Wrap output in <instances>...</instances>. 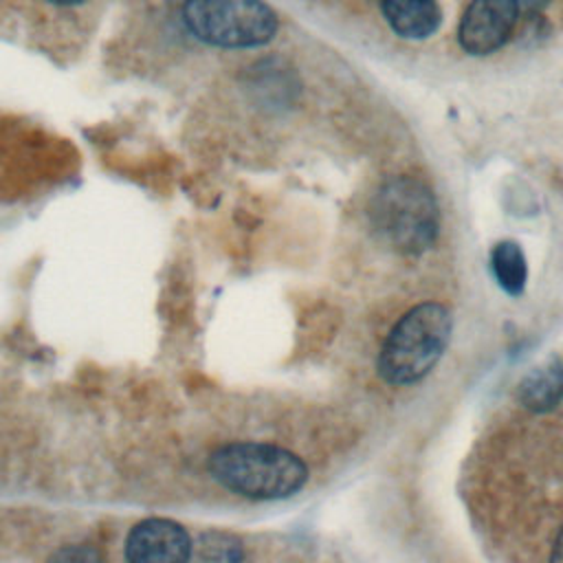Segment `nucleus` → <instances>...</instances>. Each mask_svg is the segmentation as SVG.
<instances>
[{"label":"nucleus","instance_id":"1","mask_svg":"<svg viewBox=\"0 0 563 563\" xmlns=\"http://www.w3.org/2000/svg\"><path fill=\"white\" fill-rule=\"evenodd\" d=\"M209 473L227 490L249 499H286L308 482L306 464L264 442H233L209 455Z\"/></svg>","mask_w":563,"mask_h":563},{"label":"nucleus","instance_id":"2","mask_svg":"<svg viewBox=\"0 0 563 563\" xmlns=\"http://www.w3.org/2000/svg\"><path fill=\"white\" fill-rule=\"evenodd\" d=\"M453 330V317L446 306L427 301L413 306L387 334L378 374L385 383L402 387L427 376L442 358Z\"/></svg>","mask_w":563,"mask_h":563},{"label":"nucleus","instance_id":"3","mask_svg":"<svg viewBox=\"0 0 563 563\" xmlns=\"http://www.w3.org/2000/svg\"><path fill=\"white\" fill-rule=\"evenodd\" d=\"M372 220L385 242L407 255L427 251L438 235V205L433 194L416 178L387 180L374 196Z\"/></svg>","mask_w":563,"mask_h":563},{"label":"nucleus","instance_id":"4","mask_svg":"<svg viewBox=\"0 0 563 563\" xmlns=\"http://www.w3.org/2000/svg\"><path fill=\"white\" fill-rule=\"evenodd\" d=\"M183 22L194 37L218 48H260L279 29L264 0H185Z\"/></svg>","mask_w":563,"mask_h":563},{"label":"nucleus","instance_id":"5","mask_svg":"<svg viewBox=\"0 0 563 563\" xmlns=\"http://www.w3.org/2000/svg\"><path fill=\"white\" fill-rule=\"evenodd\" d=\"M519 15L517 0H471L457 26L462 51L475 57L499 51L512 37Z\"/></svg>","mask_w":563,"mask_h":563},{"label":"nucleus","instance_id":"6","mask_svg":"<svg viewBox=\"0 0 563 563\" xmlns=\"http://www.w3.org/2000/svg\"><path fill=\"white\" fill-rule=\"evenodd\" d=\"M189 532L163 517L139 521L125 539V559L134 563H178L191 556Z\"/></svg>","mask_w":563,"mask_h":563},{"label":"nucleus","instance_id":"7","mask_svg":"<svg viewBox=\"0 0 563 563\" xmlns=\"http://www.w3.org/2000/svg\"><path fill=\"white\" fill-rule=\"evenodd\" d=\"M380 13L389 29L405 40H427L442 24L438 0H380Z\"/></svg>","mask_w":563,"mask_h":563},{"label":"nucleus","instance_id":"8","mask_svg":"<svg viewBox=\"0 0 563 563\" xmlns=\"http://www.w3.org/2000/svg\"><path fill=\"white\" fill-rule=\"evenodd\" d=\"M561 398H563V365L556 358L534 367L519 383V400L530 411H550L561 402Z\"/></svg>","mask_w":563,"mask_h":563},{"label":"nucleus","instance_id":"9","mask_svg":"<svg viewBox=\"0 0 563 563\" xmlns=\"http://www.w3.org/2000/svg\"><path fill=\"white\" fill-rule=\"evenodd\" d=\"M490 273L501 290L508 295H521L528 279V264L517 242H497L490 251Z\"/></svg>","mask_w":563,"mask_h":563},{"label":"nucleus","instance_id":"10","mask_svg":"<svg viewBox=\"0 0 563 563\" xmlns=\"http://www.w3.org/2000/svg\"><path fill=\"white\" fill-rule=\"evenodd\" d=\"M202 556L209 561H238L242 559L240 541L224 532H207L202 534Z\"/></svg>","mask_w":563,"mask_h":563},{"label":"nucleus","instance_id":"11","mask_svg":"<svg viewBox=\"0 0 563 563\" xmlns=\"http://www.w3.org/2000/svg\"><path fill=\"white\" fill-rule=\"evenodd\" d=\"M521 13H537L541 11L550 0H517Z\"/></svg>","mask_w":563,"mask_h":563},{"label":"nucleus","instance_id":"12","mask_svg":"<svg viewBox=\"0 0 563 563\" xmlns=\"http://www.w3.org/2000/svg\"><path fill=\"white\" fill-rule=\"evenodd\" d=\"M552 559H554V561H563V530H561L559 541H556V545H554V554H552Z\"/></svg>","mask_w":563,"mask_h":563},{"label":"nucleus","instance_id":"13","mask_svg":"<svg viewBox=\"0 0 563 563\" xmlns=\"http://www.w3.org/2000/svg\"><path fill=\"white\" fill-rule=\"evenodd\" d=\"M51 4H57V7H75V4H84L86 0H46Z\"/></svg>","mask_w":563,"mask_h":563}]
</instances>
